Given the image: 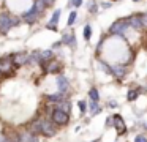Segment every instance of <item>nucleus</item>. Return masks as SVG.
Masks as SVG:
<instances>
[{"label":"nucleus","instance_id":"obj_1","mask_svg":"<svg viewBox=\"0 0 147 142\" xmlns=\"http://www.w3.org/2000/svg\"><path fill=\"white\" fill-rule=\"evenodd\" d=\"M19 24V19L14 17V16H10L8 13H2L0 14V32L2 33H7L11 27Z\"/></svg>","mask_w":147,"mask_h":142},{"label":"nucleus","instance_id":"obj_2","mask_svg":"<svg viewBox=\"0 0 147 142\" xmlns=\"http://www.w3.org/2000/svg\"><path fill=\"white\" fill-rule=\"evenodd\" d=\"M130 28V22H128V19H119V21H115L114 24L111 25V33H117V35H123L125 32Z\"/></svg>","mask_w":147,"mask_h":142},{"label":"nucleus","instance_id":"obj_3","mask_svg":"<svg viewBox=\"0 0 147 142\" xmlns=\"http://www.w3.org/2000/svg\"><path fill=\"white\" fill-rule=\"evenodd\" d=\"M40 126H41V133L46 136V137H52L55 134V126L52 120L48 118H40Z\"/></svg>","mask_w":147,"mask_h":142},{"label":"nucleus","instance_id":"obj_4","mask_svg":"<svg viewBox=\"0 0 147 142\" xmlns=\"http://www.w3.org/2000/svg\"><path fill=\"white\" fill-rule=\"evenodd\" d=\"M51 118H52V122L54 123H57V125H67L68 123V114L67 112H63V110H60V109H55L54 112H52V115H51Z\"/></svg>","mask_w":147,"mask_h":142},{"label":"nucleus","instance_id":"obj_5","mask_svg":"<svg viewBox=\"0 0 147 142\" xmlns=\"http://www.w3.org/2000/svg\"><path fill=\"white\" fill-rule=\"evenodd\" d=\"M18 137H19V142H38V137L32 131H21Z\"/></svg>","mask_w":147,"mask_h":142},{"label":"nucleus","instance_id":"obj_6","mask_svg":"<svg viewBox=\"0 0 147 142\" xmlns=\"http://www.w3.org/2000/svg\"><path fill=\"white\" fill-rule=\"evenodd\" d=\"M111 74L114 76V77H117V79H122L125 74H127V66H123V65L111 66Z\"/></svg>","mask_w":147,"mask_h":142},{"label":"nucleus","instance_id":"obj_7","mask_svg":"<svg viewBox=\"0 0 147 142\" xmlns=\"http://www.w3.org/2000/svg\"><path fill=\"white\" fill-rule=\"evenodd\" d=\"M38 16H40V13L35 9V6H32V8H30L29 11H27L26 14L22 16V17H24V21H26V22H29V24H33V22L38 19Z\"/></svg>","mask_w":147,"mask_h":142},{"label":"nucleus","instance_id":"obj_8","mask_svg":"<svg viewBox=\"0 0 147 142\" xmlns=\"http://www.w3.org/2000/svg\"><path fill=\"white\" fill-rule=\"evenodd\" d=\"M30 60V55H27V54H16V55H13V65L14 66H22L24 63H27Z\"/></svg>","mask_w":147,"mask_h":142},{"label":"nucleus","instance_id":"obj_9","mask_svg":"<svg viewBox=\"0 0 147 142\" xmlns=\"http://www.w3.org/2000/svg\"><path fill=\"white\" fill-rule=\"evenodd\" d=\"M128 22H130V27L136 28V30H144L142 22H141V16H138V14L130 16V17H128Z\"/></svg>","mask_w":147,"mask_h":142},{"label":"nucleus","instance_id":"obj_10","mask_svg":"<svg viewBox=\"0 0 147 142\" xmlns=\"http://www.w3.org/2000/svg\"><path fill=\"white\" fill-rule=\"evenodd\" d=\"M114 126L119 131V134H123V133L127 131V125H125L123 118H122L120 115H114Z\"/></svg>","mask_w":147,"mask_h":142},{"label":"nucleus","instance_id":"obj_11","mask_svg":"<svg viewBox=\"0 0 147 142\" xmlns=\"http://www.w3.org/2000/svg\"><path fill=\"white\" fill-rule=\"evenodd\" d=\"M11 66H13V59H10V57L0 59V69H2V73H10Z\"/></svg>","mask_w":147,"mask_h":142},{"label":"nucleus","instance_id":"obj_12","mask_svg":"<svg viewBox=\"0 0 147 142\" xmlns=\"http://www.w3.org/2000/svg\"><path fill=\"white\" fill-rule=\"evenodd\" d=\"M62 43L70 44L71 47H76V38H74L73 33H65V35H63V40H62Z\"/></svg>","mask_w":147,"mask_h":142},{"label":"nucleus","instance_id":"obj_13","mask_svg":"<svg viewBox=\"0 0 147 142\" xmlns=\"http://www.w3.org/2000/svg\"><path fill=\"white\" fill-rule=\"evenodd\" d=\"M57 85H59V90H60V93H63V92H67L68 90V81H67V77H59L57 79Z\"/></svg>","mask_w":147,"mask_h":142},{"label":"nucleus","instance_id":"obj_14","mask_svg":"<svg viewBox=\"0 0 147 142\" xmlns=\"http://www.w3.org/2000/svg\"><path fill=\"white\" fill-rule=\"evenodd\" d=\"M33 6H35V9L40 13V14H41V13L45 11V8L48 6V0H35Z\"/></svg>","mask_w":147,"mask_h":142},{"label":"nucleus","instance_id":"obj_15","mask_svg":"<svg viewBox=\"0 0 147 142\" xmlns=\"http://www.w3.org/2000/svg\"><path fill=\"white\" fill-rule=\"evenodd\" d=\"M59 69H60V63H59V62H52V60H51V62L48 63L46 71H48V73H57Z\"/></svg>","mask_w":147,"mask_h":142},{"label":"nucleus","instance_id":"obj_16","mask_svg":"<svg viewBox=\"0 0 147 142\" xmlns=\"http://www.w3.org/2000/svg\"><path fill=\"white\" fill-rule=\"evenodd\" d=\"M52 60V50H43L41 52V65H45L46 62H51Z\"/></svg>","mask_w":147,"mask_h":142},{"label":"nucleus","instance_id":"obj_17","mask_svg":"<svg viewBox=\"0 0 147 142\" xmlns=\"http://www.w3.org/2000/svg\"><path fill=\"white\" fill-rule=\"evenodd\" d=\"M48 101H51V103H62V101H63V93L49 95V96H48Z\"/></svg>","mask_w":147,"mask_h":142},{"label":"nucleus","instance_id":"obj_18","mask_svg":"<svg viewBox=\"0 0 147 142\" xmlns=\"http://www.w3.org/2000/svg\"><path fill=\"white\" fill-rule=\"evenodd\" d=\"M60 9H55L54 11V14H52V17H51V21H49V24L51 25H57V22H59V17H60Z\"/></svg>","mask_w":147,"mask_h":142},{"label":"nucleus","instance_id":"obj_19","mask_svg":"<svg viewBox=\"0 0 147 142\" xmlns=\"http://www.w3.org/2000/svg\"><path fill=\"white\" fill-rule=\"evenodd\" d=\"M57 109H60V110H63V112H70V103L68 101H62V103H59V106H57Z\"/></svg>","mask_w":147,"mask_h":142},{"label":"nucleus","instance_id":"obj_20","mask_svg":"<svg viewBox=\"0 0 147 142\" xmlns=\"http://www.w3.org/2000/svg\"><path fill=\"white\" fill-rule=\"evenodd\" d=\"M89 96H90V100H92V101H96V103H98L100 96H98V90H96V88H90Z\"/></svg>","mask_w":147,"mask_h":142},{"label":"nucleus","instance_id":"obj_21","mask_svg":"<svg viewBox=\"0 0 147 142\" xmlns=\"http://www.w3.org/2000/svg\"><path fill=\"white\" fill-rule=\"evenodd\" d=\"M90 36H92V27H90V25H86V27H84V40L89 41Z\"/></svg>","mask_w":147,"mask_h":142},{"label":"nucleus","instance_id":"obj_22","mask_svg":"<svg viewBox=\"0 0 147 142\" xmlns=\"http://www.w3.org/2000/svg\"><path fill=\"white\" fill-rule=\"evenodd\" d=\"M100 107H98V103H96V101H90V112L92 114H98L100 112Z\"/></svg>","mask_w":147,"mask_h":142},{"label":"nucleus","instance_id":"obj_23","mask_svg":"<svg viewBox=\"0 0 147 142\" xmlns=\"http://www.w3.org/2000/svg\"><path fill=\"white\" fill-rule=\"evenodd\" d=\"M138 95H139V90H130V92H128V95H127L128 101L136 100V98H138Z\"/></svg>","mask_w":147,"mask_h":142},{"label":"nucleus","instance_id":"obj_24","mask_svg":"<svg viewBox=\"0 0 147 142\" xmlns=\"http://www.w3.org/2000/svg\"><path fill=\"white\" fill-rule=\"evenodd\" d=\"M76 17H78L76 11H71V13H70V17H68V22H67V24H68V25H73V24H74V21H76Z\"/></svg>","mask_w":147,"mask_h":142},{"label":"nucleus","instance_id":"obj_25","mask_svg":"<svg viewBox=\"0 0 147 142\" xmlns=\"http://www.w3.org/2000/svg\"><path fill=\"white\" fill-rule=\"evenodd\" d=\"M96 9H98V8H96V3L95 2H90L89 3V11L90 13H96Z\"/></svg>","mask_w":147,"mask_h":142},{"label":"nucleus","instance_id":"obj_26","mask_svg":"<svg viewBox=\"0 0 147 142\" xmlns=\"http://www.w3.org/2000/svg\"><path fill=\"white\" fill-rule=\"evenodd\" d=\"M78 106H79V110H81V112H86V110H87L86 101H79V104H78Z\"/></svg>","mask_w":147,"mask_h":142},{"label":"nucleus","instance_id":"obj_27","mask_svg":"<svg viewBox=\"0 0 147 142\" xmlns=\"http://www.w3.org/2000/svg\"><path fill=\"white\" fill-rule=\"evenodd\" d=\"M81 5H82V0H71L70 2V6H76L78 8V6H81Z\"/></svg>","mask_w":147,"mask_h":142},{"label":"nucleus","instance_id":"obj_28","mask_svg":"<svg viewBox=\"0 0 147 142\" xmlns=\"http://www.w3.org/2000/svg\"><path fill=\"white\" fill-rule=\"evenodd\" d=\"M134 142H147V139L144 137L142 134H139V136H136V137H134Z\"/></svg>","mask_w":147,"mask_h":142},{"label":"nucleus","instance_id":"obj_29","mask_svg":"<svg viewBox=\"0 0 147 142\" xmlns=\"http://www.w3.org/2000/svg\"><path fill=\"white\" fill-rule=\"evenodd\" d=\"M141 22H142V27L147 28V14H142V16H141Z\"/></svg>","mask_w":147,"mask_h":142},{"label":"nucleus","instance_id":"obj_30","mask_svg":"<svg viewBox=\"0 0 147 142\" xmlns=\"http://www.w3.org/2000/svg\"><path fill=\"white\" fill-rule=\"evenodd\" d=\"M106 125H108V126H112V125H114V117H109L108 122H106Z\"/></svg>","mask_w":147,"mask_h":142},{"label":"nucleus","instance_id":"obj_31","mask_svg":"<svg viewBox=\"0 0 147 142\" xmlns=\"http://www.w3.org/2000/svg\"><path fill=\"white\" fill-rule=\"evenodd\" d=\"M101 6H103V8H109V6H111V3H103Z\"/></svg>","mask_w":147,"mask_h":142},{"label":"nucleus","instance_id":"obj_32","mask_svg":"<svg viewBox=\"0 0 147 142\" xmlns=\"http://www.w3.org/2000/svg\"><path fill=\"white\" fill-rule=\"evenodd\" d=\"M93 142H100V141H98V139H96V141H93Z\"/></svg>","mask_w":147,"mask_h":142},{"label":"nucleus","instance_id":"obj_33","mask_svg":"<svg viewBox=\"0 0 147 142\" xmlns=\"http://www.w3.org/2000/svg\"><path fill=\"white\" fill-rule=\"evenodd\" d=\"M133 2H139V0H133Z\"/></svg>","mask_w":147,"mask_h":142},{"label":"nucleus","instance_id":"obj_34","mask_svg":"<svg viewBox=\"0 0 147 142\" xmlns=\"http://www.w3.org/2000/svg\"><path fill=\"white\" fill-rule=\"evenodd\" d=\"M0 74H2V69H0Z\"/></svg>","mask_w":147,"mask_h":142}]
</instances>
